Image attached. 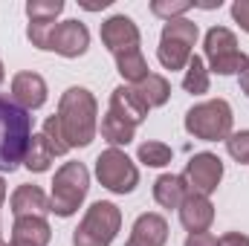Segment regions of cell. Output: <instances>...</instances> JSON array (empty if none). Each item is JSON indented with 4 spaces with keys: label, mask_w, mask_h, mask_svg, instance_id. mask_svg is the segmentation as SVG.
Listing matches in <instances>:
<instances>
[{
    "label": "cell",
    "mask_w": 249,
    "mask_h": 246,
    "mask_svg": "<svg viewBox=\"0 0 249 246\" xmlns=\"http://www.w3.org/2000/svg\"><path fill=\"white\" fill-rule=\"evenodd\" d=\"M44 136H47V142H50V148H53V154L55 157H61L70 151V145H67V136H64L61 130V122H58V116H50L47 122H44Z\"/></svg>",
    "instance_id": "d4e9b609"
},
{
    "label": "cell",
    "mask_w": 249,
    "mask_h": 246,
    "mask_svg": "<svg viewBox=\"0 0 249 246\" xmlns=\"http://www.w3.org/2000/svg\"><path fill=\"white\" fill-rule=\"evenodd\" d=\"M32 139V116L18 102L0 96V171H15Z\"/></svg>",
    "instance_id": "7a4b0ae2"
},
{
    "label": "cell",
    "mask_w": 249,
    "mask_h": 246,
    "mask_svg": "<svg viewBox=\"0 0 249 246\" xmlns=\"http://www.w3.org/2000/svg\"><path fill=\"white\" fill-rule=\"evenodd\" d=\"M168 241V223L162 214H139L133 229H130V238L124 246H165Z\"/></svg>",
    "instance_id": "4fadbf2b"
},
{
    "label": "cell",
    "mask_w": 249,
    "mask_h": 246,
    "mask_svg": "<svg viewBox=\"0 0 249 246\" xmlns=\"http://www.w3.org/2000/svg\"><path fill=\"white\" fill-rule=\"evenodd\" d=\"M180 220L191 235L197 232H206L214 220V206L209 203V197H200V194H186L183 206H180Z\"/></svg>",
    "instance_id": "9a60e30c"
},
{
    "label": "cell",
    "mask_w": 249,
    "mask_h": 246,
    "mask_svg": "<svg viewBox=\"0 0 249 246\" xmlns=\"http://www.w3.org/2000/svg\"><path fill=\"white\" fill-rule=\"evenodd\" d=\"M133 87V93L139 96V102L151 110V107H162L165 102H168V96H171V84H168V78H162V75H157V72H148L139 84H130Z\"/></svg>",
    "instance_id": "ac0fdd59"
},
{
    "label": "cell",
    "mask_w": 249,
    "mask_h": 246,
    "mask_svg": "<svg viewBox=\"0 0 249 246\" xmlns=\"http://www.w3.org/2000/svg\"><path fill=\"white\" fill-rule=\"evenodd\" d=\"M183 90L191 96H203L209 93V70L200 55H191V61L186 64V75H183Z\"/></svg>",
    "instance_id": "7402d4cb"
},
{
    "label": "cell",
    "mask_w": 249,
    "mask_h": 246,
    "mask_svg": "<svg viewBox=\"0 0 249 246\" xmlns=\"http://www.w3.org/2000/svg\"><path fill=\"white\" fill-rule=\"evenodd\" d=\"M3 78H6V72H3V61H0V84H3Z\"/></svg>",
    "instance_id": "d6a6232c"
},
{
    "label": "cell",
    "mask_w": 249,
    "mask_h": 246,
    "mask_svg": "<svg viewBox=\"0 0 249 246\" xmlns=\"http://www.w3.org/2000/svg\"><path fill=\"white\" fill-rule=\"evenodd\" d=\"M110 113H116V116H122L124 122L130 124H139L145 122V116H148V107L139 102V96L133 93V87H116L113 90V96H110Z\"/></svg>",
    "instance_id": "e0dca14e"
},
{
    "label": "cell",
    "mask_w": 249,
    "mask_h": 246,
    "mask_svg": "<svg viewBox=\"0 0 249 246\" xmlns=\"http://www.w3.org/2000/svg\"><path fill=\"white\" fill-rule=\"evenodd\" d=\"M119 226H122V211L113 203L99 200L87 209L84 220L78 223L72 235V246H110Z\"/></svg>",
    "instance_id": "5b68a950"
},
{
    "label": "cell",
    "mask_w": 249,
    "mask_h": 246,
    "mask_svg": "<svg viewBox=\"0 0 249 246\" xmlns=\"http://www.w3.org/2000/svg\"><path fill=\"white\" fill-rule=\"evenodd\" d=\"M226 151L232 159H238L241 165L249 162V130H241V133H232L226 139Z\"/></svg>",
    "instance_id": "4316f807"
},
{
    "label": "cell",
    "mask_w": 249,
    "mask_h": 246,
    "mask_svg": "<svg viewBox=\"0 0 249 246\" xmlns=\"http://www.w3.org/2000/svg\"><path fill=\"white\" fill-rule=\"evenodd\" d=\"M232 18L241 23L244 32H249V0H235L232 3Z\"/></svg>",
    "instance_id": "83f0119b"
},
{
    "label": "cell",
    "mask_w": 249,
    "mask_h": 246,
    "mask_svg": "<svg viewBox=\"0 0 249 246\" xmlns=\"http://www.w3.org/2000/svg\"><path fill=\"white\" fill-rule=\"evenodd\" d=\"M53 159H55V154H53L47 136L44 133H32L29 148H26V157H23V165L29 171H35V174H41V171H47L53 165Z\"/></svg>",
    "instance_id": "ffe728a7"
},
{
    "label": "cell",
    "mask_w": 249,
    "mask_h": 246,
    "mask_svg": "<svg viewBox=\"0 0 249 246\" xmlns=\"http://www.w3.org/2000/svg\"><path fill=\"white\" fill-rule=\"evenodd\" d=\"M139 162L154 165V168H162V165L171 162V148L162 145V142H142L139 145Z\"/></svg>",
    "instance_id": "603a6c76"
},
{
    "label": "cell",
    "mask_w": 249,
    "mask_h": 246,
    "mask_svg": "<svg viewBox=\"0 0 249 246\" xmlns=\"http://www.w3.org/2000/svg\"><path fill=\"white\" fill-rule=\"evenodd\" d=\"M87 188H90V174L81 162H64L61 168L55 171V180H53V197H50V206L58 217H70L78 211V206L84 203L87 197Z\"/></svg>",
    "instance_id": "8992f818"
},
{
    "label": "cell",
    "mask_w": 249,
    "mask_h": 246,
    "mask_svg": "<svg viewBox=\"0 0 249 246\" xmlns=\"http://www.w3.org/2000/svg\"><path fill=\"white\" fill-rule=\"evenodd\" d=\"M96 177H99V183L105 185V188H110L116 194H130L136 188V183H139L136 165L130 162V157L124 151H119V148H107V151L99 154V159H96Z\"/></svg>",
    "instance_id": "9c48e42d"
},
{
    "label": "cell",
    "mask_w": 249,
    "mask_h": 246,
    "mask_svg": "<svg viewBox=\"0 0 249 246\" xmlns=\"http://www.w3.org/2000/svg\"><path fill=\"white\" fill-rule=\"evenodd\" d=\"M90 47V32L81 20H64L55 23L53 32H50V41H47V50L58 53L64 58H78L84 55Z\"/></svg>",
    "instance_id": "8fae6325"
},
{
    "label": "cell",
    "mask_w": 249,
    "mask_h": 246,
    "mask_svg": "<svg viewBox=\"0 0 249 246\" xmlns=\"http://www.w3.org/2000/svg\"><path fill=\"white\" fill-rule=\"evenodd\" d=\"M186 246H220V241L209 232H197V235H188Z\"/></svg>",
    "instance_id": "f1b7e54d"
},
{
    "label": "cell",
    "mask_w": 249,
    "mask_h": 246,
    "mask_svg": "<svg viewBox=\"0 0 249 246\" xmlns=\"http://www.w3.org/2000/svg\"><path fill=\"white\" fill-rule=\"evenodd\" d=\"M0 246H6V244H3V241H0Z\"/></svg>",
    "instance_id": "e575fe53"
},
{
    "label": "cell",
    "mask_w": 249,
    "mask_h": 246,
    "mask_svg": "<svg viewBox=\"0 0 249 246\" xmlns=\"http://www.w3.org/2000/svg\"><path fill=\"white\" fill-rule=\"evenodd\" d=\"M133 133H136V124L124 122L122 116H116V113H110L107 110V116L102 119V136L116 148V145H127L130 139H133Z\"/></svg>",
    "instance_id": "44dd1931"
},
{
    "label": "cell",
    "mask_w": 249,
    "mask_h": 246,
    "mask_svg": "<svg viewBox=\"0 0 249 246\" xmlns=\"http://www.w3.org/2000/svg\"><path fill=\"white\" fill-rule=\"evenodd\" d=\"M50 211H53L50 197L38 185H20L12 194V214H15V220L18 217H44L47 220Z\"/></svg>",
    "instance_id": "5bb4252c"
},
{
    "label": "cell",
    "mask_w": 249,
    "mask_h": 246,
    "mask_svg": "<svg viewBox=\"0 0 249 246\" xmlns=\"http://www.w3.org/2000/svg\"><path fill=\"white\" fill-rule=\"evenodd\" d=\"M220 246H249V238L241 235V232H229L220 238Z\"/></svg>",
    "instance_id": "f546056e"
},
{
    "label": "cell",
    "mask_w": 249,
    "mask_h": 246,
    "mask_svg": "<svg viewBox=\"0 0 249 246\" xmlns=\"http://www.w3.org/2000/svg\"><path fill=\"white\" fill-rule=\"evenodd\" d=\"M197 44V23L186 18H174L165 20L162 26V38H160V50L157 58L165 70H183L191 61V47Z\"/></svg>",
    "instance_id": "52a82bcc"
},
{
    "label": "cell",
    "mask_w": 249,
    "mask_h": 246,
    "mask_svg": "<svg viewBox=\"0 0 249 246\" xmlns=\"http://www.w3.org/2000/svg\"><path fill=\"white\" fill-rule=\"evenodd\" d=\"M223 180V162L214 154H194L186 165L183 183H186L188 194H200L209 197Z\"/></svg>",
    "instance_id": "30bf717a"
},
{
    "label": "cell",
    "mask_w": 249,
    "mask_h": 246,
    "mask_svg": "<svg viewBox=\"0 0 249 246\" xmlns=\"http://www.w3.org/2000/svg\"><path fill=\"white\" fill-rule=\"evenodd\" d=\"M194 3H188V0H154L151 3V12L157 15V18H165V20H174V18H180L183 12H188Z\"/></svg>",
    "instance_id": "484cf974"
},
{
    "label": "cell",
    "mask_w": 249,
    "mask_h": 246,
    "mask_svg": "<svg viewBox=\"0 0 249 246\" xmlns=\"http://www.w3.org/2000/svg\"><path fill=\"white\" fill-rule=\"evenodd\" d=\"M3 200H6V183H3V177H0V206H3Z\"/></svg>",
    "instance_id": "1f68e13d"
},
{
    "label": "cell",
    "mask_w": 249,
    "mask_h": 246,
    "mask_svg": "<svg viewBox=\"0 0 249 246\" xmlns=\"http://www.w3.org/2000/svg\"><path fill=\"white\" fill-rule=\"evenodd\" d=\"M102 44L116 58V70L124 81L139 84L148 75V61L139 50V29L127 15H113L102 23Z\"/></svg>",
    "instance_id": "6da1fadb"
},
{
    "label": "cell",
    "mask_w": 249,
    "mask_h": 246,
    "mask_svg": "<svg viewBox=\"0 0 249 246\" xmlns=\"http://www.w3.org/2000/svg\"><path fill=\"white\" fill-rule=\"evenodd\" d=\"M55 116L61 122V130L70 148H84L93 142L99 124H96V99L90 90H84V87L64 90Z\"/></svg>",
    "instance_id": "3957f363"
},
{
    "label": "cell",
    "mask_w": 249,
    "mask_h": 246,
    "mask_svg": "<svg viewBox=\"0 0 249 246\" xmlns=\"http://www.w3.org/2000/svg\"><path fill=\"white\" fill-rule=\"evenodd\" d=\"M12 102L23 110H38L47 102V81L38 72H18L12 78Z\"/></svg>",
    "instance_id": "7c38bea8"
},
{
    "label": "cell",
    "mask_w": 249,
    "mask_h": 246,
    "mask_svg": "<svg viewBox=\"0 0 249 246\" xmlns=\"http://www.w3.org/2000/svg\"><path fill=\"white\" fill-rule=\"evenodd\" d=\"M241 90H244V93L249 96V64L244 67V70H241Z\"/></svg>",
    "instance_id": "4dcf8cb0"
},
{
    "label": "cell",
    "mask_w": 249,
    "mask_h": 246,
    "mask_svg": "<svg viewBox=\"0 0 249 246\" xmlns=\"http://www.w3.org/2000/svg\"><path fill=\"white\" fill-rule=\"evenodd\" d=\"M206 58H209V67L217 72V75H241V70L249 64V58L241 53L232 29L226 26H212L206 32Z\"/></svg>",
    "instance_id": "ba28073f"
},
{
    "label": "cell",
    "mask_w": 249,
    "mask_h": 246,
    "mask_svg": "<svg viewBox=\"0 0 249 246\" xmlns=\"http://www.w3.org/2000/svg\"><path fill=\"white\" fill-rule=\"evenodd\" d=\"M186 194H188V188L183 183V177H177V174H162L154 183V200L162 209H180L183 200H186Z\"/></svg>",
    "instance_id": "d6986e66"
},
{
    "label": "cell",
    "mask_w": 249,
    "mask_h": 246,
    "mask_svg": "<svg viewBox=\"0 0 249 246\" xmlns=\"http://www.w3.org/2000/svg\"><path fill=\"white\" fill-rule=\"evenodd\" d=\"M53 238V229L44 217H18L12 229V244L23 246H47Z\"/></svg>",
    "instance_id": "2e32d148"
},
{
    "label": "cell",
    "mask_w": 249,
    "mask_h": 246,
    "mask_svg": "<svg viewBox=\"0 0 249 246\" xmlns=\"http://www.w3.org/2000/svg\"><path fill=\"white\" fill-rule=\"evenodd\" d=\"M9 246H23V244H9Z\"/></svg>",
    "instance_id": "836d02e7"
},
{
    "label": "cell",
    "mask_w": 249,
    "mask_h": 246,
    "mask_svg": "<svg viewBox=\"0 0 249 246\" xmlns=\"http://www.w3.org/2000/svg\"><path fill=\"white\" fill-rule=\"evenodd\" d=\"M61 12H64L61 0H29V3H26L29 20H50V23H55V18H58Z\"/></svg>",
    "instance_id": "cb8c5ba5"
},
{
    "label": "cell",
    "mask_w": 249,
    "mask_h": 246,
    "mask_svg": "<svg viewBox=\"0 0 249 246\" xmlns=\"http://www.w3.org/2000/svg\"><path fill=\"white\" fill-rule=\"evenodd\" d=\"M186 130L194 139L203 142H217L232 136V107L226 99H212L200 102L186 113Z\"/></svg>",
    "instance_id": "277c9868"
}]
</instances>
